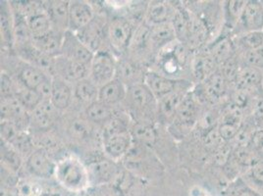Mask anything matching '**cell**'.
Instances as JSON below:
<instances>
[{
  "label": "cell",
  "instance_id": "obj_1",
  "mask_svg": "<svg viewBox=\"0 0 263 196\" xmlns=\"http://www.w3.org/2000/svg\"><path fill=\"white\" fill-rule=\"evenodd\" d=\"M123 104L135 122L153 125L158 120V101L144 84L128 87Z\"/></svg>",
  "mask_w": 263,
  "mask_h": 196
},
{
  "label": "cell",
  "instance_id": "obj_2",
  "mask_svg": "<svg viewBox=\"0 0 263 196\" xmlns=\"http://www.w3.org/2000/svg\"><path fill=\"white\" fill-rule=\"evenodd\" d=\"M137 27L130 19L121 15L107 18V44L110 51L115 56L122 57L127 54Z\"/></svg>",
  "mask_w": 263,
  "mask_h": 196
},
{
  "label": "cell",
  "instance_id": "obj_3",
  "mask_svg": "<svg viewBox=\"0 0 263 196\" xmlns=\"http://www.w3.org/2000/svg\"><path fill=\"white\" fill-rule=\"evenodd\" d=\"M55 177L60 185L72 191H81L89 185L88 169L73 157L56 164Z\"/></svg>",
  "mask_w": 263,
  "mask_h": 196
},
{
  "label": "cell",
  "instance_id": "obj_4",
  "mask_svg": "<svg viewBox=\"0 0 263 196\" xmlns=\"http://www.w3.org/2000/svg\"><path fill=\"white\" fill-rule=\"evenodd\" d=\"M117 60L109 49L99 50L91 61L88 77L99 87L108 84L116 77Z\"/></svg>",
  "mask_w": 263,
  "mask_h": 196
},
{
  "label": "cell",
  "instance_id": "obj_5",
  "mask_svg": "<svg viewBox=\"0 0 263 196\" xmlns=\"http://www.w3.org/2000/svg\"><path fill=\"white\" fill-rule=\"evenodd\" d=\"M199 114L200 103L194 92L190 91L181 102L176 114L175 120L170 126L174 127L177 133H187L192 131L197 121L199 120Z\"/></svg>",
  "mask_w": 263,
  "mask_h": 196
},
{
  "label": "cell",
  "instance_id": "obj_6",
  "mask_svg": "<svg viewBox=\"0 0 263 196\" xmlns=\"http://www.w3.org/2000/svg\"><path fill=\"white\" fill-rule=\"evenodd\" d=\"M107 18L100 17L99 15L96 18L77 32L79 40L89 48L93 53L99 50L107 49L104 48V44H107Z\"/></svg>",
  "mask_w": 263,
  "mask_h": 196
},
{
  "label": "cell",
  "instance_id": "obj_7",
  "mask_svg": "<svg viewBox=\"0 0 263 196\" xmlns=\"http://www.w3.org/2000/svg\"><path fill=\"white\" fill-rule=\"evenodd\" d=\"M262 31L263 1L250 0L248 1L242 11L240 21L233 33V36Z\"/></svg>",
  "mask_w": 263,
  "mask_h": 196
},
{
  "label": "cell",
  "instance_id": "obj_8",
  "mask_svg": "<svg viewBox=\"0 0 263 196\" xmlns=\"http://www.w3.org/2000/svg\"><path fill=\"white\" fill-rule=\"evenodd\" d=\"M192 82L185 80L174 92L158 101V121L171 125L183 99L192 91Z\"/></svg>",
  "mask_w": 263,
  "mask_h": 196
},
{
  "label": "cell",
  "instance_id": "obj_9",
  "mask_svg": "<svg viewBox=\"0 0 263 196\" xmlns=\"http://www.w3.org/2000/svg\"><path fill=\"white\" fill-rule=\"evenodd\" d=\"M53 76H58L71 85H75L89 76V66L60 55L54 58Z\"/></svg>",
  "mask_w": 263,
  "mask_h": 196
},
{
  "label": "cell",
  "instance_id": "obj_10",
  "mask_svg": "<svg viewBox=\"0 0 263 196\" xmlns=\"http://www.w3.org/2000/svg\"><path fill=\"white\" fill-rule=\"evenodd\" d=\"M146 73L147 70H145L144 66L136 62L127 55L119 57L117 60L115 79L119 80L127 87L144 84Z\"/></svg>",
  "mask_w": 263,
  "mask_h": 196
},
{
  "label": "cell",
  "instance_id": "obj_11",
  "mask_svg": "<svg viewBox=\"0 0 263 196\" xmlns=\"http://www.w3.org/2000/svg\"><path fill=\"white\" fill-rule=\"evenodd\" d=\"M61 55L90 67L95 53L79 40L76 33L68 31L64 34Z\"/></svg>",
  "mask_w": 263,
  "mask_h": 196
},
{
  "label": "cell",
  "instance_id": "obj_12",
  "mask_svg": "<svg viewBox=\"0 0 263 196\" xmlns=\"http://www.w3.org/2000/svg\"><path fill=\"white\" fill-rule=\"evenodd\" d=\"M185 80H173L154 71H147L144 85L148 87L154 97L159 101L174 92Z\"/></svg>",
  "mask_w": 263,
  "mask_h": 196
},
{
  "label": "cell",
  "instance_id": "obj_13",
  "mask_svg": "<svg viewBox=\"0 0 263 196\" xmlns=\"http://www.w3.org/2000/svg\"><path fill=\"white\" fill-rule=\"evenodd\" d=\"M44 11L49 17L52 30L65 33L69 31L70 1L51 0L43 2Z\"/></svg>",
  "mask_w": 263,
  "mask_h": 196
},
{
  "label": "cell",
  "instance_id": "obj_14",
  "mask_svg": "<svg viewBox=\"0 0 263 196\" xmlns=\"http://www.w3.org/2000/svg\"><path fill=\"white\" fill-rule=\"evenodd\" d=\"M97 14L91 4L87 1H70L69 8V31L77 33L88 26L96 18Z\"/></svg>",
  "mask_w": 263,
  "mask_h": 196
},
{
  "label": "cell",
  "instance_id": "obj_15",
  "mask_svg": "<svg viewBox=\"0 0 263 196\" xmlns=\"http://www.w3.org/2000/svg\"><path fill=\"white\" fill-rule=\"evenodd\" d=\"M262 76L263 71L261 70L241 65L234 88L245 90L255 96L263 95Z\"/></svg>",
  "mask_w": 263,
  "mask_h": 196
},
{
  "label": "cell",
  "instance_id": "obj_16",
  "mask_svg": "<svg viewBox=\"0 0 263 196\" xmlns=\"http://www.w3.org/2000/svg\"><path fill=\"white\" fill-rule=\"evenodd\" d=\"M219 67L209 50L199 51L193 57L191 65V75L197 81V84L203 83L209 76L213 75Z\"/></svg>",
  "mask_w": 263,
  "mask_h": 196
},
{
  "label": "cell",
  "instance_id": "obj_17",
  "mask_svg": "<svg viewBox=\"0 0 263 196\" xmlns=\"http://www.w3.org/2000/svg\"><path fill=\"white\" fill-rule=\"evenodd\" d=\"M27 168L35 177L49 179L55 175L56 164L50 159L44 149H37L29 155Z\"/></svg>",
  "mask_w": 263,
  "mask_h": 196
},
{
  "label": "cell",
  "instance_id": "obj_18",
  "mask_svg": "<svg viewBox=\"0 0 263 196\" xmlns=\"http://www.w3.org/2000/svg\"><path fill=\"white\" fill-rule=\"evenodd\" d=\"M89 185L100 186L111 182L118 173V167L113 160H99L88 167Z\"/></svg>",
  "mask_w": 263,
  "mask_h": 196
},
{
  "label": "cell",
  "instance_id": "obj_19",
  "mask_svg": "<svg viewBox=\"0 0 263 196\" xmlns=\"http://www.w3.org/2000/svg\"><path fill=\"white\" fill-rule=\"evenodd\" d=\"M177 7L167 1H153L147 4L144 22L148 26L172 22L175 18Z\"/></svg>",
  "mask_w": 263,
  "mask_h": 196
},
{
  "label": "cell",
  "instance_id": "obj_20",
  "mask_svg": "<svg viewBox=\"0 0 263 196\" xmlns=\"http://www.w3.org/2000/svg\"><path fill=\"white\" fill-rule=\"evenodd\" d=\"M248 0H228L223 4V28L221 34L232 35L240 21Z\"/></svg>",
  "mask_w": 263,
  "mask_h": 196
},
{
  "label": "cell",
  "instance_id": "obj_21",
  "mask_svg": "<svg viewBox=\"0 0 263 196\" xmlns=\"http://www.w3.org/2000/svg\"><path fill=\"white\" fill-rule=\"evenodd\" d=\"M206 49L214 58L218 67L230 60L235 55L238 54L232 35L220 34L212 44H209Z\"/></svg>",
  "mask_w": 263,
  "mask_h": 196
},
{
  "label": "cell",
  "instance_id": "obj_22",
  "mask_svg": "<svg viewBox=\"0 0 263 196\" xmlns=\"http://www.w3.org/2000/svg\"><path fill=\"white\" fill-rule=\"evenodd\" d=\"M151 43L155 55L158 54L166 46L175 43L177 40L176 31L172 22L149 26Z\"/></svg>",
  "mask_w": 263,
  "mask_h": 196
},
{
  "label": "cell",
  "instance_id": "obj_23",
  "mask_svg": "<svg viewBox=\"0 0 263 196\" xmlns=\"http://www.w3.org/2000/svg\"><path fill=\"white\" fill-rule=\"evenodd\" d=\"M132 138L130 131H124L103 139L104 150L111 160H118L129 152L131 148Z\"/></svg>",
  "mask_w": 263,
  "mask_h": 196
},
{
  "label": "cell",
  "instance_id": "obj_24",
  "mask_svg": "<svg viewBox=\"0 0 263 196\" xmlns=\"http://www.w3.org/2000/svg\"><path fill=\"white\" fill-rule=\"evenodd\" d=\"M74 97V90L71 84L67 83L64 80L52 76V88L50 102L57 111L66 110L71 104Z\"/></svg>",
  "mask_w": 263,
  "mask_h": 196
},
{
  "label": "cell",
  "instance_id": "obj_25",
  "mask_svg": "<svg viewBox=\"0 0 263 196\" xmlns=\"http://www.w3.org/2000/svg\"><path fill=\"white\" fill-rule=\"evenodd\" d=\"M17 77L18 81L25 87L36 91L46 81L52 76L48 75L41 68L26 62L20 68H18Z\"/></svg>",
  "mask_w": 263,
  "mask_h": 196
},
{
  "label": "cell",
  "instance_id": "obj_26",
  "mask_svg": "<svg viewBox=\"0 0 263 196\" xmlns=\"http://www.w3.org/2000/svg\"><path fill=\"white\" fill-rule=\"evenodd\" d=\"M64 34L65 33H59L52 30L45 35L33 38L32 44L39 51L44 55L50 58H56L61 55Z\"/></svg>",
  "mask_w": 263,
  "mask_h": 196
},
{
  "label": "cell",
  "instance_id": "obj_27",
  "mask_svg": "<svg viewBox=\"0 0 263 196\" xmlns=\"http://www.w3.org/2000/svg\"><path fill=\"white\" fill-rule=\"evenodd\" d=\"M128 87L119 80L114 79L103 87H99V100L114 108L121 103H124Z\"/></svg>",
  "mask_w": 263,
  "mask_h": 196
},
{
  "label": "cell",
  "instance_id": "obj_28",
  "mask_svg": "<svg viewBox=\"0 0 263 196\" xmlns=\"http://www.w3.org/2000/svg\"><path fill=\"white\" fill-rule=\"evenodd\" d=\"M56 112L50 101H43L30 115L31 125L37 131L49 130L54 125Z\"/></svg>",
  "mask_w": 263,
  "mask_h": 196
},
{
  "label": "cell",
  "instance_id": "obj_29",
  "mask_svg": "<svg viewBox=\"0 0 263 196\" xmlns=\"http://www.w3.org/2000/svg\"><path fill=\"white\" fill-rule=\"evenodd\" d=\"M32 37H41L52 31L48 15L44 11L43 2L27 18Z\"/></svg>",
  "mask_w": 263,
  "mask_h": 196
},
{
  "label": "cell",
  "instance_id": "obj_30",
  "mask_svg": "<svg viewBox=\"0 0 263 196\" xmlns=\"http://www.w3.org/2000/svg\"><path fill=\"white\" fill-rule=\"evenodd\" d=\"M73 90L74 97L81 103L87 104V106L99 100V87L89 77L76 83Z\"/></svg>",
  "mask_w": 263,
  "mask_h": 196
},
{
  "label": "cell",
  "instance_id": "obj_31",
  "mask_svg": "<svg viewBox=\"0 0 263 196\" xmlns=\"http://www.w3.org/2000/svg\"><path fill=\"white\" fill-rule=\"evenodd\" d=\"M114 108L108 106L101 101H96L88 106L85 110V116L87 121L93 124H107L112 118L115 116Z\"/></svg>",
  "mask_w": 263,
  "mask_h": 196
},
{
  "label": "cell",
  "instance_id": "obj_32",
  "mask_svg": "<svg viewBox=\"0 0 263 196\" xmlns=\"http://www.w3.org/2000/svg\"><path fill=\"white\" fill-rule=\"evenodd\" d=\"M14 97L27 111L33 112L42 102L43 99L40 94L31 88H28L18 81V85L15 84Z\"/></svg>",
  "mask_w": 263,
  "mask_h": 196
},
{
  "label": "cell",
  "instance_id": "obj_33",
  "mask_svg": "<svg viewBox=\"0 0 263 196\" xmlns=\"http://www.w3.org/2000/svg\"><path fill=\"white\" fill-rule=\"evenodd\" d=\"M233 38L239 54L263 47V32L243 33Z\"/></svg>",
  "mask_w": 263,
  "mask_h": 196
},
{
  "label": "cell",
  "instance_id": "obj_34",
  "mask_svg": "<svg viewBox=\"0 0 263 196\" xmlns=\"http://www.w3.org/2000/svg\"><path fill=\"white\" fill-rule=\"evenodd\" d=\"M130 133L133 140L144 145L153 144L156 139V132L152 124L134 122V125L130 127Z\"/></svg>",
  "mask_w": 263,
  "mask_h": 196
},
{
  "label": "cell",
  "instance_id": "obj_35",
  "mask_svg": "<svg viewBox=\"0 0 263 196\" xmlns=\"http://www.w3.org/2000/svg\"><path fill=\"white\" fill-rule=\"evenodd\" d=\"M241 178L254 190L263 195V160L253 164Z\"/></svg>",
  "mask_w": 263,
  "mask_h": 196
},
{
  "label": "cell",
  "instance_id": "obj_36",
  "mask_svg": "<svg viewBox=\"0 0 263 196\" xmlns=\"http://www.w3.org/2000/svg\"><path fill=\"white\" fill-rule=\"evenodd\" d=\"M224 194L225 196H263L248 185L241 177L228 184Z\"/></svg>",
  "mask_w": 263,
  "mask_h": 196
},
{
  "label": "cell",
  "instance_id": "obj_37",
  "mask_svg": "<svg viewBox=\"0 0 263 196\" xmlns=\"http://www.w3.org/2000/svg\"><path fill=\"white\" fill-rule=\"evenodd\" d=\"M239 56L241 65L250 66L263 71V47L241 53Z\"/></svg>",
  "mask_w": 263,
  "mask_h": 196
},
{
  "label": "cell",
  "instance_id": "obj_38",
  "mask_svg": "<svg viewBox=\"0 0 263 196\" xmlns=\"http://www.w3.org/2000/svg\"><path fill=\"white\" fill-rule=\"evenodd\" d=\"M1 151H2L1 156L3 161L13 170H17V169L19 170L21 165V157L19 152L14 147L6 146L4 143H3V146H1Z\"/></svg>",
  "mask_w": 263,
  "mask_h": 196
},
{
  "label": "cell",
  "instance_id": "obj_39",
  "mask_svg": "<svg viewBox=\"0 0 263 196\" xmlns=\"http://www.w3.org/2000/svg\"><path fill=\"white\" fill-rule=\"evenodd\" d=\"M249 145L254 154L260 160H263V129H257L254 131Z\"/></svg>",
  "mask_w": 263,
  "mask_h": 196
},
{
  "label": "cell",
  "instance_id": "obj_40",
  "mask_svg": "<svg viewBox=\"0 0 263 196\" xmlns=\"http://www.w3.org/2000/svg\"><path fill=\"white\" fill-rule=\"evenodd\" d=\"M262 91H263V76H262Z\"/></svg>",
  "mask_w": 263,
  "mask_h": 196
},
{
  "label": "cell",
  "instance_id": "obj_41",
  "mask_svg": "<svg viewBox=\"0 0 263 196\" xmlns=\"http://www.w3.org/2000/svg\"><path fill=\"white\" fill-rule=\"evenodd\" d=\"M262 32H263V31H262Z\"/></svg>",
  "mask_w": 263,
  "mask_h": 196
}]
</instances>
